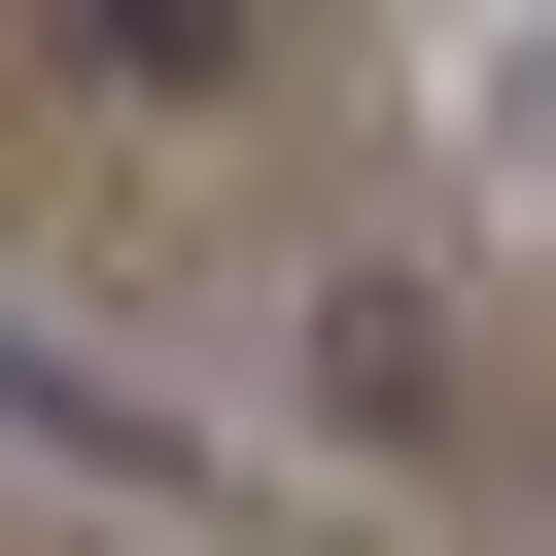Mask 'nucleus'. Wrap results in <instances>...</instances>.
I'll return each instance as SVG.
<instances>
[{
  "label": "nucleus",
  "mask_w": 556,
  "mask_h": 556,
  "mask_svg": "<svg viewBox=\"0 0 556 556\" xmlns=\"http://www.w3.org/2000/svg\"><path fill=\"white\" fill-rule=\"evenodd\" d=\"M278 417H313V452H452L486 382H452V313H417V278H313V313H278Z\"/></svg>",
  "instance_id": "nucleus-1"
},
{
  "label": "nucleus",
  "mask_w": 556,
  "mask_h": 556,
  "mask_svg": "<svg viewBox=\"0 0 556 556\" xmlns=\"http://www.w3.org/2000/svg\"><path fill=\"white\" fill-rule=\"evenodd\" d=\"M452 139H486V174H556V35H452Z\"/></svg>",
  "instance_id": "nucleus-2"
}]
</instances>
